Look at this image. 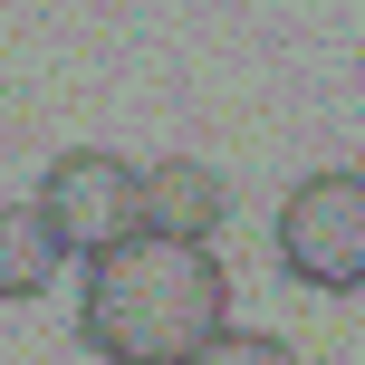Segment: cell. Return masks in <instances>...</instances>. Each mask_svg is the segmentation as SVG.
<instances>
[{
	"label": "cell",
	"mask_w": 365,
	"mask_h": 365,
	"mask_svg": "<svg viewBox=\"0 0 365 365\" xmlns=\"http://www.w3.org/2000/svg\"><path fill=\"white\" fill-rule=\"evenodd\" d=\"M231 327V279L202 240H115L87 259L77 289V346L96 365H192Z\"/></svg>",
	"instance_id": "1"
},
{
	"label": "cell",
	"mask_w": 365,
	"mask_h": 365,
	"mask_svg": "<svg viewBox=\"0 0 365 365\" xmlns=\"http://www.w3.org/2000/svg\"><path fill=\"white\" fill-rule=\"evenodd\" d=\"M279 269L298 289H365V173H308L279 202Z\"/></svg>",
	"instance_id": "2"
},
{
	"label": "cell",
	"mask_w": 365,
	"mask_h": 365,
	"mask_svg": "<svg viewBox=\"0 0 365 365\" xmlns=\"http://www.w3.org/2000/svg\"><path fill=\"white\" fill-rule=\"evenodd\" d=\"M38 212L58 221V240H68L77 259H96V250H115V240L145 231V164H125V154H106V145H77V154L48 164Z\"/></svg>",
	"instance_id": "3"
},
{
	"label": "cell",
	"mask_w": 365,
	"mask_h": 365,
	"mask_svg": "<svg viewBox=\"0 0 365 365\" xmlns=\"http://www.w3.org/2000/svg\"><path fill=\"white\" fill-rule=\"evenodd\" d=\"M221 221H231V182H221L212 164H192V154L145 164V231L154 240H202V250H212Z\"/></svg>",
	"instance_id": "4"
},
{
	"label": "cell",
	"mask_w": 365,
	"mask_h": 365,
	"mask_svg": "<svg viewBox=\"0 0 365 365\" xmlns=\"http://www.w3.org/2000/svg\"><path fill=\"white\" fill-rule=\"evenodd\" d=\"M68 269V240L38 202H0V298H38Z\"/></svg>",
	"instance_id": "5"
},
{
	"label": "cell",
	"mask_w": 365,
	"mask_h": 365,
	"mask_svg": "<svg viewBox=\"0 0 365 365\" xmlns=\"http://www.w3.org/2000/svg\"><path fill=\"white\" fill-rule=\"evenodd\" d=\"M192 365H298L289 346H279V336H259V327H221L212 346H202Z\"/></svg>",
	"instance_id": "6"
}]
</instances>
